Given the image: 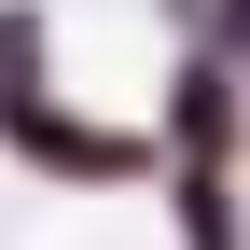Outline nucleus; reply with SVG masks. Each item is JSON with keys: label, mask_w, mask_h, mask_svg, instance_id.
<instances>
[{"label": "nucleus", "mask_w": 250, "mask_h": 250, "mask_svg": "<svg viewBox=\"0 0 250 250\" xmlns=\"http://www.w3.org/2000/svg\"><path fill=\"white\" fill-rule=\"evenodd\" d=\"M14 139L42 153L56 181H125V167H139V139H111V125H56V111H14Z\"/></svg>", "instance_id": "f257e3e1"}]
</instances>
